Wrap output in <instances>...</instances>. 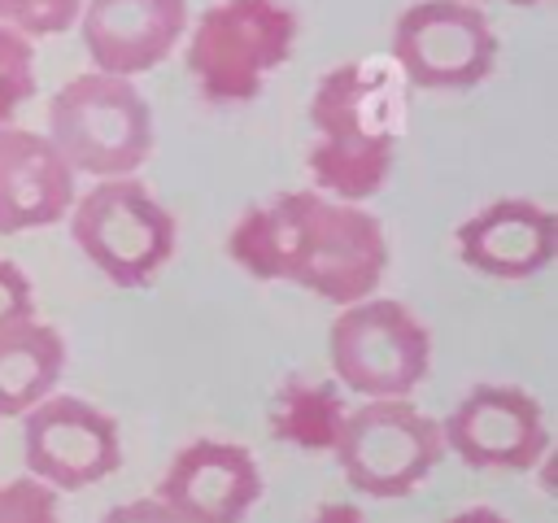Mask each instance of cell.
Returning a JSON list of instances; mask_svg holds the SVG:
<instances>
[{
  "label": "cell",
  "instance_id": "5b68a950",
  "mask_svg": "<svg viewBox=\"0 0 558 523\" xmlns=\"http://www.w3.org/2000/svg\"><path fill=\"white\" fill-rule=\"evenodd\" d=\"M70 235L78 253L113 288H148L174 257V214L135 179H96L70 205Z\"/></svg>",
  "mask_w": 558,
  "mask_h": 523
},
{
  "label": "cell",
  "instance_id": "603a6c76",
  "mask_svg": "<svg viewBox=\"0 0 558 523\" xmlns=\"http://www.w3.org/2000/svg\"><path fill=\"white\" fill-rule=\"evenodd\" d=\"M449 523H510V519H506V514H497V510H488V506H471V510L453 514Z\"/></svg>",
  "mask_w": 558,
  "mask_h": 523
},
{
  "label": "cell",
  "instance_id": "8fae6325",
  "mask_svg": "<svg viewBox=\"0 0 558 523\" xmlns=\"http://www.w3.org/2000/svg\"><path fill=\"white\" fill-rule=\"evenodd\" d=\"M153 497L174 523H244L262 497V471L253 449L205 436L170 458Z\"/></svg>",
  "mask_w": 558,
  "mask_h": 523
},
{
  "label": "cell",
  "instance_id": "e0dca14e",
  "mask_svg": "<svg viewBox=\"0 0 558 523\" xmlns=\"http://www.w3.org/2000/svg\"><path fill=\"white\" fill-rule=\"evenodd\" d=\"M39 87V61H35V39L0 26V126H13L17 113L35 100Z\"/></svg>",
  "mask_w": 558,
  "mask_h": 523
},
{
  "label": "cell",
  "instance_id": "4fadbf2b",
  "mask_svg": "<svg viewBox=\"0 0 558 523\" xmlns=\"http://www.w3.org/2000/svg\"><path fill=\"white\" fill-rule=\"evenodd\" d=\"M458 257L488 279H532L558 257V218L527 196L488 200L458 227Z\"/></svg>",
  "mask_w": 558,
  "mask_h": 523
},
{
  "label": "cell",
  "instance_id": "3957f363",
  "mask_svg": "<svg viewBox=\"0 0 558 523\" xmlns=\"http://www.w3.org/2000/svg\"><path fill=\"white\" fill-rule=\"evenodd\" d=\"M296 13L283 0H218L183 31V61L209 105H248L296 48Z\"/></svg>",
  "mask_w": 558,
  "mask_h": 523
},
{
  "label": "cell",
  "instance_id": "44dd1931",
  "mask_svg": "<svg viewBox=\"0 0 558 523\" xmlns=\"http://www.w3.org/2000/svg\"><path fill=\"white\" fill-rule=\"evenodd\" d=\"M96 523H174V514H170L157 497H135V501H118V506H109Z\"/></svg>",
  "mask_w": 558,
  "mask_h": 523
},
{
  "label": "cell",
  "instance_id": "7a4b0ae2",
  "mask_svg": "<svg viewBox=\"0 0 558 523\" xmlns=\"http://www.w3.org/2000/svg\"><path fill=\"white\" fill-rule=\"evenodd\" d=\"M401 118L405 100L384 65L344 61L327 70L310 96L314 144L305 166L314 174V192L349 205L371 200L397 166Z\"/></svg>",
  "mask_w": 558,
  "mask_h": 523
},
{
  "label": "cell",
  "instance_id": "9c48e42d",
  "mask_svg": "<svg viewBox=\"0 0 558 523\" xmlns=\"http://www.w3.org/2000/svg\"><path fill=\"white\" fill-rule=\"evenodd\" d=\"M22 466L52 492H78L122 466L118 418L74 392H48L22 414Z\"/></svg>",
  "mask_w": 558,
  "mask_h": 523
},
{
  "label": "cell",
  "instance_id": "8992f818",
  "mask_svg": "<svg viewBox=\"0 0 558 523\" xmlns=\"http://www.w3.org/2000/svg\"><path fill=\"white\" fill-rule=\"evenodd\" d=\"M327 362L344 392L362 401H405L432 370V331L410 305L375 292L336 314Z\"/></svg>",
  "mask_w": 558,
  "mask_h": 523
},
{
  "label": "cell",
  "instance_id": "ba28073f",
  "mask_svg": "<svg viewBox=\"0 0 558 523\" xmlns=\"http://www.w3.org/2000/svg\"><path fill=\"white\" fill-rule=\"evenodd\" d=\"M392 65L423 92H471L497 65V31L471 0H418L392 26Z\"/></svg>",
  "mask_w": 558,
  "mask_h": 523
},
{
  "label": "cell",
  "instance_id": "7c38bea8",
  "mask_svg": "<svg viewBox=\"0 0 558 523\" xmlns=\"http://www.w3.org/2000/svg\"><path fill=\"white\" fill-rule=\"evenodd\" d=\"M187 17V0H83L74 26L92 70L140 78L183 44Z\"/></svg>",
  "mask_w": 558,
  "mask_h": 523
},
{
  "label": "cell",
  "instance_id": "30bf717a",
  "mask_svg": "<svg viewBox=\"0 0 558 523\" xmlns=\"http://www.w3.org/2000/svg\"><path fill=\"white\" fill-rule=\"evenodd\" d=\"M445 453L471 471H532L549 453V423L532 392L514 384H475L440 418Z\"/></svg>",
  "mask_w": 558,
  "mask_h": 523
},
{
  "label": "cell",
  "instance_id": "2e32d148",
  "mask_svg": "<svg viewBox=\"0 0 558 523\" xmlns=\"http://www.w3.org/2000/svg\"><path fill=\"white\" fill-rule=\"evenodd\" d=\"M340 384L336 388H323V384H288L279 392V410H275V431L292 445H305V449H331L336 445V431L344 423V401H340Z\"/></svg>",
  "mask_w": 558,
  "mask_h": 523
},
{
  "label": "cell",
  "instance_id": "cb8c5ba5",
  "mask_svg": "<svg viewBox=\"0 0 558 523\" xmlns=\"http://www.w3.org/2000/svg\"><path fill=\"white\" fill-rule=\"evenodd\" d=\"M471 4H514V9H532V4H545V0H471Z\"/></svg>",
  "mask_w": 558,
  "mask_h": 523
},
{
  "label": "cell",
  "instance_id": "ffe728a7",
  "mask_svg": "<svg viewBox=\"0 0 558 523\" xmlns=\"http://www.w3.org/2000/svg\"><path fill=\"white\" fill-rule=\"evenodd\" d=\"M31 318H35V288L17 262L0 257V331L31 323Z\"/></svg>",
  "mask_w": 558,
  "mask_h": 523
},
{
  "label": "cell",
  "instance_id": "ac0fdd59",
  "mask_svg": "<svg viewBox=\"0 0 558 523\" xmlns=\"http://www.w3.org/2000/svg\"><path fill=\"white\" fill-rule=\"evenodd\" d=\"M83 0H0V26H13L31 39L61 35L78 22Z\"/></svg>",
  "mask_w": 558,
  "mask_h": 523
},
{
  "label": "cell",
  "instance_id": "6da1fadb",
  "mask_svg": "<svg viewBox=\"0 0 558 523\" xmlns=\"http://www.w3.org/2000/svg\"><path fill=\"white\" fill-rule=\"evenodd\" d=\"M227 257L262 283H292L344 309L379 292L388 235L371 209L301 187L244 209L227 235Z\"/></svg>",
  "mask_w": 558,
  "mask_h": 523
},
{
  "label": "cell",
  "instance_id": "52a82bcc",
  "mask_svg": "<svg viewBox=\"0 0 558 523\" xmlns=\"http://www.w3.org/2000/svg\"><path fill=\"white\" fill-rule=\"evenodd\" d=\"M336 466L362 497H405L445 458L440 418L410 401H362L336 431Z\"/></svg>",
  "mask_w": 558,
  "mask_h": 523
},
{
  "label": "cell",
  "instance_id": "d6986e66",
  "mask_svg": "<svg viewBox=\"0 0 558 523\" xmlns=\"http://www.w3.org/2000/svg\"><path fill=\"white\" fill-rule=\"evenodd\" d=\"M0 523H61L57 492L31 475L0 484Z\"/></svg>",
  "mask_w": 558,
  "mask_h": 523
},
{
  "label": "cell",
  "instance_id": "9a60e30c",
  "mask_svg": "<svg viewBox=\"0 0 558 523\" xmlns=\"http://www.w3.org/2000/svg\"><path fill=\"white\" fill-rule=\"evenodd\" d=\"M61 370L65 340L57 327L31 318L0 331V418H22L31 405L57 392Z\"/></svg>",
  "mask_w": 558,
  "mask_h": 523
},
{
  "label": "cell",
  "instance_id": "7402d4cb",
  "mask_svg": "<svg viewBox=\"0 0 558 523\" xmlns=\"http://www.w3.org/2000/svg\"><path fill=\"white\" fill-rule=\"evenodd\" d=\"M310 523H366V514L357 506H349V501H323Z\"/></svg>",
  "mask_w": 558,
  "mask_h": 523
},
{
  "label": "cell",
  "instance_id": "5bb4252c",
  "mask_svg": "<svg viewBox=\"0 0 558 523\" xmlns=\"http://www.w3.org/2000/svg\"><path fill=\"white\" fill-rule=\"evenodd\" d=\"M78 174L61 161L44 131L0 126V235L52 227L70 214Z\"/></svg>",
  "mask_w": 558,
  "mask_h": 523
},
{
  "label": "cell",
  "instance_id": "277c9868",
  "mask_svg": "<svg viewBox=\"0 0 558 523\" xmlns=\"http://www.w3.org/2000/svg\"><path fill=\"white\" fill-rule=\"evenodd\" d=\"M44 135L74 174L122 179L153 153V105L135 78L87 70L52 92Z\"/></svg>",
  "mask_w": 558,
  "mask_h": 523
}]
</instances>
